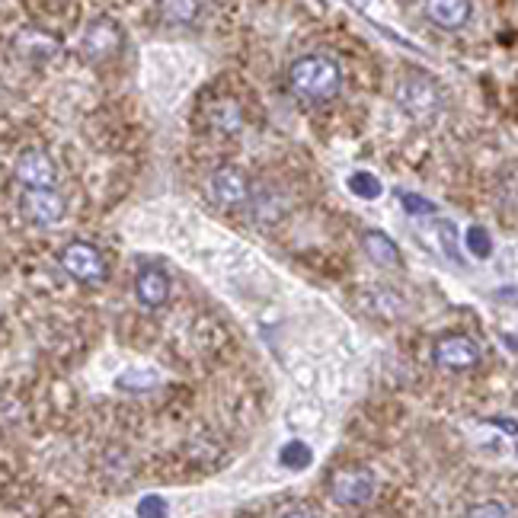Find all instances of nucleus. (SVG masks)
Wrapping results in <instances>:
<instances>
[{
	"label": "nucleus",
	"instance_id": "obj_1",
	"mask_svg": "<svg viewBox=\"0 0 518 518\" xmlns=\"http://www.w3.org/2000/svg\"><path fill=\"white\" fill-rule=\"evenodd\" d=\"M288 87L307 103H330L343 90V71L330 55H304L291 64Z\"/></svg>",
	"mask_w": 518,
	"mask_h": 518
},
{
	"label": "nucleus",
	"instance_id": "obj_2",
	"mask_svg": "<svg viewBox=\"0 0 518 518\" xmlns=\"http://www.w3.org/2000/svg\"><path fill=\"white\" fill-rule=\"evenodd\" d=\"M397 106L416 122H432L442 112V93L429 77L413 74L397 87Z\"/></svg>",
	"mask_w": 518,
	"mask_h": 518
},
{
	"label": "nucleus",
	"instance_id": "obj_3",
	"mask_svg": "<svg viewBox=\"0 0 518 518\" xmlns=\"http://www.w3.org/2000/svg\"><path fill=\"white\" fill-rule=\"evenodd\" d=\"M61 269L80 285H96L106 279V259L87 240H74L61 250Z\"/></svg>",
	"mask_w": 518,
	"mask_h": 518
},
{
	"label": "nucleus",
	"instance_id": "obj_4",
	"mask_svg": "<svg viewBox=\"0 0 518 518\" xmlns=\"http://www.w3.org/2000/svg\"><path fill=\"white\" fill-rule=\"evenodd\" d=\"M330 496L336 499L339 506H368L371 496H375V477H371L365 467H343L330 477Z\"/></svg>",
	"mask_w": 518,
	"mask_h": 518
},
{
	"label": "nucleus",
	"instance_id": "obj_5",
	"mask_svg": "<svg viewBox=\"0 0 518 518\" xmlns=\"http://www.w3.org/2000/svg\"><path fill=\"white\" fill-rule=\"evenodd\" d=\"M13 176L26 189H55V183H58V167H55V160L48 157L42 148H26V151L16 154Z\"/></svg>",
	"mask_w": 518,
	"mask_h": 518
},
{
	"label": "nucleus",
	"instance_id": "obj_6",
	"mask_svg": "<svg viewBox=\"0 0 518 518\" xmlns=\"http://www.w3.org/2000/svg\"><path fill=\"white\" fill-rule=\"evenodd\" d=\"M20 212L26 215V221L39 224V228H52V224L64 218V199L55 189H23Z\"/></svg>",
	"mask_w": 518,
	"mask_h": 518
},
{
	"label": "nucleus",
	"instance_id": "obj_7",
	"mask_svg": "<svg viewBox=\"0 0 518 518\" xmlns=\"http://www.w3.org/2000/svg\"><path fill=\"white\" fill-rule=\"evenodd\" d=\"M432 362L445 371H467L480 362V346L471 336H445L432 349Z\"/></svg>",
	"mask_w": 518,
	"mask_h": 518
},
{
	"label": "nucleus",
	"instance_id": "obj_8",
	"mask_svg": "<svg viewBox=\"0 0 518 518\" xmlns=\"http://www.w3.org/2000/svg\"><path fill=\"white\" fill-rule=\"evenodd\" d=\"M212 199L224 208H240L253 199V189H250V180L244 170L237 167H218L212 173Z\"/></svg>",
	"mask_w": 518,
	"mask_h": 518
},
{
	"label": "nucleus",
	"instance_id": "obj_9",
	"mask_svg": "<svg viewBox=\"0 0 518 518\" xmlns=\"http://www.w3.org/2000/svg\"><path fill=\"white\" fill-rule=\"evenodd\" d=\"M80 48H84L87 61H109L122 48V29L112 20H96L87 26V36Z\"/></svg>",
	"mask_w": 518,
	"mask_h": 518
},
{
	"label": "nucleus",
	"instance_id": "obj_10",
	"mask_svg": "<svg viewBox=\"0 0 518 518\" xmlns=\"http://www.w3.org/2000/svg\"><path fill=\"white\" fill-rule=\"evenodd\" d=\"M205 119H208V128H212L215 135L221 138H234L244 132V106H240L234 96H215V103L208 106L205 112Z\"/></svg>",
	"mask_w": 518,
	"mask_h": 518
},
{
	"label": "nucleus",
	"instance_id": "obj_11",
	"mask_svg": "<svg viewBox=\"0 0 518 518\" xmlns=\"http://www.w3.org/2000/svg\"><path fill=\"white\" fill-rule=\"evenodd\" d=\"M135 295L144 307H164L170 298V275L157 266L141 269L135 279Z\"/></svg>",
	"mask_w": 518,
	"mask_h": 518
},
{
	"label": "nucleus",
	"instance_id": "obj_12",
	"mask_svg": "<svg viewBox=\"0 0 518 518\" xmlns=\"http://www.w3.org/2000/svg\"><path fill=\"white\" fill-rule=\"evenodd\" d=\"M426 16L439 29H461L471 20V0H426L423 4Z\"/></svg>",
	"mask_w": 518,
	"mask_h": 518
},
{
	"label": "nucleus",
	"instance_id": "obj_13",
	"mask_svg": "<svg viewBox=\"0 0 518 518\" xmlns=\"http://www.w3.org/2000/svg\"><path fill=\"white\" fill-rule=\"evenodd\" d=\"M365 253L375 266H384V269H394L400 266V250L394 247V240H387L381 231H368L365 234Z\"/></svg>",
	"mask_w": 518,
	"mask_h": 518
},
{
	"label": "nucleus",
	"instance_id": "obj_14",
	"mask_svg": "<svg viewBox=\"0 0 518 518\" xmlns=\"http://www.w3.org/2000/svg\"><path fill=\"white\" fill-rule=\"evenodd\" d=\"M199 0H160V20L170 26H189L199 16Z\"/></svg>",
	"mask_w": 518,
	"mask_h": 518
},
{
	"label": "nucleus",
	"instance_id": "obj_15",
	"mask_svg": "<svg viewBox=\"0 0 518 518\" xmlns=\"http://www.w3.org/2000/svg\"><path fill=\"white\" fill-rule=\"evenodd\" d=\"M349 189H352V196H359V199H368V202H375L381 196V180L375 173H368V170H355L349 176Z\"/></svg>",
	"mask_w": 518,
	"mask_h": 518
},
{
	"label": "nucleus",
	"instance_id": "obj_16",
	"mask_svg": "<svg viewBox=\"0 0 518 518\" xmlns=\"http://www.w3.org/2000/svg\"><path fill=\"white\" fill-rule=\"evenodd\" d=\"M279 461H282L285 467H291V471H304V467H311L314 455H311V448H307L304 442H288V445L282 448Z\"/></svg>",
	"mask_w": 518,
	"mask_h": 518
},
{
	"label": "nucleus",
	"instance_id": "obj_17",
	"mask_svg": "<svg viewBox=\"0 0 518 518\" xmlns=\"http://www.w3.org/2000/svg\"><path fill=\"white\" fill-rule=\"evenodd\" d=\"M464 247L471 250V256H477V259H490L493 244H490L487 228H480V224H474V228H467V234H464Z\"/></svg>",
	"mask_w": 518,
	"mask_h": 518
},
{
	"label": "nucleus",
	"instance_id": "obj_18",
	"mask_svg": "<svg viewBox=\"0 0 518 518\" xmlns=\"http://www.w3.org/2000/svg\"><path fill=\"white\" fill-rule=\"evenodd\" d=\"M400 202H403V208H407V215H413V218H429V215H435V205L429 199H423V196H413V192H403Z\"/></svg>",
	"mask_w": 518,
	"mask_h": 518
},
{
	"label": "nucleus",
	"instance_id": "obj_19",
	"mask_svg": "<svg viewBox=\"0 0 518 518\" xmlns=\"http://www.w3.org/2000/svg\"><path fill=\"white\" fill-rule=\"evenodd\" d=\"M435 234L442 237V253L451 259V263H458V266H461V253L455 250V224H451V221L435 224Z\"/></svg>",
	"mask_w": 518,
	"mask_h": 518
},
{
	"label": "nucleus",
	"instance_id": "obj_20",
	"mask_svg": "<svg viewBox=\"0 0 518 518\" xmlns=\"http://www.w3.org/2000/svg\"><path fill=\"white\" fill-rule=\"evenodd\" d=\"M157 384V375L154 371H125L119 378V387H135V391H148V387Z\"/></svg>",
	"mask_w": 518,
	"mask_h": 518
},
{
	"label": "nucleus",
	"instance_id": "obj_21",
	"mask_svg": "<svg viewBox=\"0 0 518 518\" xmlns=\"http://www.w3.org/2000/svg\"><path fill=\"white\" fill-rule=\"evenodd\" d=\"M135 512L138 518H167V503L160 496H141Z\"/></svg>",
	"mask_w": 518,
	"mask_h": 518
},
{
	"label": "nucleus",
	"instance_id": "obj_22",
	"mask_svg": "<svg viewBox=\"0 0 518 518\" xmlns=\"http://www.w3.org/2000/svg\"><path fill=\"white\" fill-rule=\"evenodd\" d=\"M467 518H506V506L503 503H480L467 512Z\"/></svg>",
	"mask_w": 518,
	"mask_h": 518
},
{
	"label": "nucleus",
	"instance_id": "obj_23",
	"mask_svg": "<svg viewBox=\"0 0 518 518\" xmlns=\"http://www.w3.org/2000/svg\"><path fill=\"white\" fill-rule=\"evenodd\" d=\"M487 423H490V426H496V429H503L506 435H518V423H515L512 416H490Z\"/></svg>",
	"mask_w": 518,
	"mask_h": 518
},
{
	"label": "nucleus",
	"instance_id": "obj_24",
	"mask_svg": "<svg viewBox=\"0 0 518 518\" xmlns=\"http://www.w3.org/2000/svg\"><path fill=\"white\" fill-rule=\"evenodd\" d=\"M279 518H320L314 509H304V506H298V509H288V512H282Z\"/></svg>",
	"mask_w": 518,
	"mask_h": 518
},
{
	"label": "nucleus",
	"instance_id": "obj_25",
	"mask_svg": "<svg viewBox=\"0 0 518 518\" xmlns=\"http://www.w3.org/2000/svg\"><path fill=\"white\" fill-rule=\"evenodd\" d=\"M515 451H518V448H515Z\"/></svg>",
	"mask_w": 518,
	"mask_h": 518
}]
</instances>
